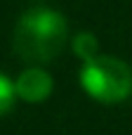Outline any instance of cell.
Wrapping results in <instances>:
<instances>
[{
  "instance_id": "7a4b0ae2",
  "label": "cell",
  "mask_w": 132,
  "mask_h": 135,
  "mask_svg": "<svg viewBox=\"0 0 132 135\" xmlns=\"http://www.w3.org/2000/svg\"><path fill=\"white\" fill-rule=\"evenodd\" d=\"M78 81L99 104H120L132 95V69L120 57L97 55L94 59L83 62Z\"/></svg>"
},
{
  "instance_id": "6da1fadb",
  "label": "cell",
  "mask_w": 132,
  "mask_h": 135,
  "mask_svg": "<svg viewBox=\"0 0 132 135\" xmlns=\"http://www.w3.org/2000/svg\"><path fill=\"white\" fill-rule=\"evenodd\" d=\"M68 40V21L52 7L26 9L14 26L12 47L28 64H43L54 59Z\"/></svg>"
},
{
  "instance_id": "277c9868",
  "label": "cell",
  "mask_w": 132,
  "mask_h": 135,
  "mask_svg": "<svg viewBox=\"0 0 132 135\" xmlns=\"http://www.w3.org/2000/svg\"><path fill=\"white\" fill-rule=\"evenodd\" d=\"M71 50L76 52V57H78L80 62H90V59H94V57L99 55V40H97L94 33H90V31H80V33L73 36V40H71Z\"/></svg>"
},
{
  "instance_id": "3957f363",
  "label": "cell",
  "mask_w": 132,
  "mask_h": 135,
  "mask_svg": "<svg viewBox=\"0 0 132 135\" xmlns=\"http://www.w3.org/2000/svg\"><path fill=\"white\" fill-rule=\"evenodd\" d=\"M14 90H17V100H21L26 104H40L52 95L54 81H52L50 71H45L38 64H31L14 78Z\"/></svg>"
},
{
  "instance_id": "5b68a950",
  "label": "cell",
  "mask_w": 132,
  "mask_h": 135,
  "mask_svg": "<svg viewBox=\"0 0 132 135\" xmlns=\"http://www.w3.org/2000/svg\"><path fill=\"white\" fill-rule=\"evenodd\" d=\"M17 102V90H14V78L0 71V116H5Z\"/></svg>"
}]
</instances>
